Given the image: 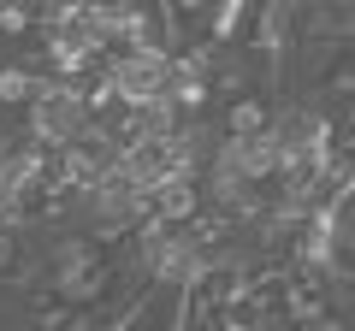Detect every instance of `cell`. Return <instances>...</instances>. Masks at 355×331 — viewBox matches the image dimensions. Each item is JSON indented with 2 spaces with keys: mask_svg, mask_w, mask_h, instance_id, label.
Listing matches in <instances>:
<instances>
[{
  "mask_svg": "<svg viewBox=\"0 0 355 331\" xmlns=\"http://www.w3.org/2000/svg\"><path fill=\"white\" fill-rule=\"evenodd\" d=\"M18 267V225L12 219H0V272Z\"/></svg>",
  "mask_w": 355,
  "mask_h": 331,
  "instance_id": "cell-4",
  "label": "cell"
},
{
  "mask_svg": "<svg viewBox=\"0 0 355 331\" xmlns=\"http://www.w3.org/2000/svg\"><path fill=\"white\" fill-rule=\"evenodd\" d=\"M36 83H42V77L24 71V65H0V107H30Z\"/></svg>",
  "mask_w": 355,
  "mask_h": 331,
  "instance_id": "cell-3",
  "label": "cell"
},
{
  "mask_svg": "<svg viewBox=\"0 0 355 331\" xmlns=\"http://www.w3.org/2000/svg\"><path fill=\"white\" fill-rule=\"evenodd\" d=\"M89 125H95V107H89L83 77H48V83H36V95H30V136L42 148H53V154L71 148Z\"/></svg>",
  "mask_w": 355,
  "mask_h": 331,
  "instance_id": "cell-2",
  "label": "cell"
},
{
  "mask_svg": "<svg viewBox=\"0 0 355 331\" xmlns=\"http://www.w3.org/2000/svg\"><path fill=\"white\" fill-rule=\"evenodd\" d=\"M48 296L65 307H77V314H89L95 302H107L119 284V255L107 249L95 231H83V237H60L53 242V260H48Z\"/></svg>",
  "mask_w": 355,
  "mask_h": 331,
  "instance_id": "cell-1",
  "label": "cell"
}]
</instances>
